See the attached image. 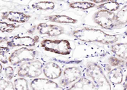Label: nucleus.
Returning <instances> with one entry per match:
<instances>
[{
	"instance_id": "29",
	"label": "nucleus",
	"mask_w": 127,
	"mask_h": 90,
	"mask_svg": "<svg viewBox=\"0 0 127 90\" xmlns=\"http://www.w3.org/2000/svg\"><path fill=\"white\" fill-rule=\"evenodd\" d=\"M8 41L7 37H4V36H0V44H2L4 42H6Z\"/></svg>"
},
{
	"instance_id": "27",
	"label": "nucleus",
	"mask_w": 127,
	"mask_h": 90,
	"mask_svg": "<svg viewBox=\"0 0 127 90\" xmlns=\"http://www.w3.org/2000/svg\"><path fill=\"white\" fill-rule=\"evenodd\" d=\"M10 51V48L7 47L0 46V54H7Z\"/></svg>"
},
{
	"instance_id": "9",
	"label": "nucleus",
	"mask_w": 127,
	"mask_h": 90,
	"mask_svg": "<svg viewBox=\"0 0 127 90\" xmlns=\"http://www.w3.org/2000/svg\"><path fill=\"white\" fill-rule=\"evenodd\" d=\"M36 30L40 35L47 36L51 38H56L65 33V29L56 24L41 23L36 26Z\"/></svg>"
},
{
	"instance_id": "13",
	"label": "nucleus",
	"mask_w": 127,
	"mask_h": 90,
	"mask_svg": "<svg viewBox=\"0 0 127 90\" xmlns=\"http://www.w3.org/2000/svg\"><path fill=\"white\" fill-rule=\"evenodd\" d=\"M108 80L113 85H118L121 84L124 80V72L121 68H113L108 70L107 76Z\"/></svg>"
},
{
	"instance_id": "19",
	"label": "nucleus",
	"mask_w": 127,
	"mask_h": 90,
	"mask_svg": "<svg viewBox=\"0 0 127 90\" xmlns=\"http://www.w3.org/2000/svg\"><path fill=\"white\" fill-rule=\"evenodd\" d=\"M31 7L38 10H54L55 7V4L52 1H36L34 2Z\"/></svg>"
},
{
	"instance_id": "2",
	"label": "nucleus",
	"mask_w": 127,
	"mask_h": 90,
	"mask_svg": "<svg viewBox=\"0 0 127 90\" xmlns=\"http://www.w3.org/2000/svg\"><path fill=\"white\" fill-rule=\"evenodd\" d=\"M85 75L92 82L96 90H111L112 89L111 84L108 80L102 68L97 63L87 62L85 68Z\"/></svg>"
},
{
	"instance_id": "11",
	"label": "nucleus",
	"mask_w": 127,
	"mask_h": 90,
	"mask_svg": "<svg viewBox=\"0 0 127 90\" xmlns=\"http://www.w3.org/2000/svg\"><path fill=\"white\" fill-rule=\"evenodd\" d=\"M63 73V69L58 63L50 61L44 63L43 67V74L50 80H55L60 79Z\"/></svg>"
},
{
	"instance_id": "25",
	"label": "nucleus",
	"mask_w": 127,
	"mask_h": 90,
	"mask_svg": "<svg viewBox=\"0 0 127 90\" xmlns=\"http://www.w3.org/2000/svg\"><path fill=\"white\" fill-rule=\"evenodd\" d=\"M4 75L6 79L8 81H11L15 77V70L12 66H6L4 68Z\"/></svg>"
},
{
	"instance_id": "6",
	"label": "nucleus",
	"mask_w": 127,
	"mask_h": 90,
	"mask_svg": "<svg viewBox=\"0 0 127 90\" xmlns=\"http://www.w3.org/2000/svg\"><path fill=\"white\" fill-rule=\"evenodd\" d=\"M115 12L98 10L93 15L94 22L105 30H113L115 27Z\"/></svg>"
},
{
	"instance_id": "20",
	"label": "nucleus",
	"mask_w": 127,
	"mask_h": 90,
	"mask_svg": "<svg viewBox=\"0 0 127 90\" xmlns=\"http://www.w3.org/2000/svg\"><path fill=\"white\" fill-rule=\"evenodd\" d=\"M68 5L70 8L80 10H89L97 6L91 1H72L69 3Z\"/></svg>"
},
{
	"instance_id": "1",
	"label": "nucleus",
	"mask_w": 127,
	"mask_h": 90,
	"mask_svg": "<svg viewBox=\"0 0 127 90\" xmlns=\"http://www.w3.org/2000/svg\"><path fill=\"white\" fill-rule=\"evenodd\" d=\"M70 35L76 40L87 43H99L102 44H113L118 40V36L110 34L104 30L88 27L73 30Z\"/></svg>"
},
{
	"instance_id": "30",
	"label": "nucleus",
	"mask_w": 127,
	"mask_h": 90,
	"mask_svg": "<svg viewBox=\"0 0 127 90\" xmlns=\"http://www.w3.org/2000/svg\"><path fill=\"white\" fill-rule=\"evenodd\" d=\"M2 70H3V66H2V64L0 62V75H1V73L2 72Z\"/></svg>"
},
{
	"instance_id": "12",
	"label": "nucleus",
	"mask_w": 127,
	"mask_h": 90,
	"mask_svg": "<svg viewBox=\"0 0 127 90\" xmlns=\"http://www.w3.org/2000/svg\"><path fill=\"white\" fill-rule=\"evenodd\" d=\"M1 18L4 20H8L15 23H24L30 20L31 15L22 12L6 11L1 14Z\"/></svg>"
},
{
	"instance_id": "10",
	"label": "nucleus",
	"mask_w": 127,
	"mask_h": 90,
	"mask_svg": "<svg viewBox=\"0 0 127 90\" xmlns=\"http://www.w3.org/2000/svg\"><path fill=\"white\" fill-rule=\"evenodd\" d=\"M31 90H65L58 83L47 78L33 79L30 83Z\"/></svg>"
},
{
	"instance_id": "16",
	"label": "nucleus",
	"mask_w": 127,
	"mask_h": 90,
	"mask_svg": "<svg viewBox=\"0 0 127 90\" xmlns=\"http://www.w3.org/2000/svg\"><path fill=\"white\" fill-rule=\"evenodd\" d=\"M127 5L124 4L115 14V27L121 28L127 25Z\"/></svg>"
},
{
	"instance_id": "26",
	"label": "nucleus",
	"mask_w": 127,
	"mask_h": 90,
	"mask_svg": "<svg viewBox=\"0 0 127 90\" xmlns=\"http://www.w3.org/2000/svg\"><path fill=\"white\" fill-rule=\"evenodd\" d=\"M0 62L1 64H7L9 62L8 58H7L5 54H0Z\"/></svg>"
},
{
	"instance_id": "8",
	"label": "nucleus",
	"mask_w": 127,
	"mask_h": 90,
	"mask_svg": "<svg viewBox=\"0 0 127 90\" xmlns=\"http://www.w3.org/2000/svg\"><path fill=\"white\" fill-rule=\"evenodd\" d=\"M39 41V36H14L7 41V47L13 48L17 47H31L36 45Z\"/></svg>"
},
{
	"instance_id": "7",
	"label": "nucleus",
	"mask_w": 127,
	"mask_h": 90,
	"mask_svg": "<svg viewBox=\"0 0 127 90\" xmlns=\"http://www.w3.org/2000/svg\"><path fill=\"white\" fill-rule=\"evenodd\" d=\"M82 76L83 72L80 68L76 66L65 68V70L63 71L61 77L60 78V79L59 81V84L63 87H68L79 80Z\"/></svg>"
},
{
	"instance_id": "22",
	"label": "nucleus",
	"mask_w": 127,
	"mask_h": 90,
	"mask_svg": "<svg viewBox=\"0 0 127 90\" xmlns=\"http://www.w3.org/2000/svg\"><path fill=\"white\" fill-rule=\"evenodd\" d=\"M108 64L110 67L113 68H123L124 66H126V60L118 58L117 57L110 56L108 59Z\"/></svg>"
},
{
	"instance_id": "17",
	"label": "nucleus",
	"mask_w": 127,
	"mask_h": 90,
	"mask_svg": "<svg viewBox=\"0 0 127 90\" xmlns=\"http://www.w3.org/2000/svg\"><path fill=\"white\" fill-rule=\"evenodd\" d=\"M111 52L118 58L127 60V43H115L110 45Z\"/></svg>"
},
{
	"instance_id": "14",
	"label": "nucleus",
	"mask_w": 127,
	"mask_h": 90,
	"mask_svg": "<svg viewBox=\"0 0 127 90\" xmlns=\"http://www.w3.org/2000/svg\"><path fill=\"white\" fill-rule=\"evenodd\" d=\"M65 90H96L91 80L85 76H82L79 80L72 84L70 87Z\"/></svg>"
},
{
	"instance_id": "15",
	"label": "nucleus",
	"mask_w": 127,
	"mask_h": 90,
	"mask_svg": "<svg viewBox=\"0 0 127 90\" xmlns=\"http://www.w3.org/2000/svg\"><path fill=\"white\" fill-rule=\"evenodd\" d=\"M44 19L52 23L60 24H76L78 23L77 19L65 15H52L46 16Z\"/></svg>"
},
{
	"instance_id": "23",
	"label": "nucleus",
	"mask_w": 127,
	"mask_h": 90,
	"mask_svg": "<svg viewBox=\"0 0 127 90\" xmlns=\"http://www.w3.org/2000/svg\"><path fill=\"white\" fill-rule=\"evenodd\" d=\"M18 26L14 23H9L4 21H0V32L2 33H12L15 30Z\"/></svg>"
},
{
	"instance_id": "24",
	"label": "nucleus",
	"mask_w": 127,
	"mask_h": 90,
	"mask_svg": "<svg viewBox=\"0 0 127 90\" xmlns=\"http://www.w3.org/2000/svg\"><path fill=\"white\" fill-rule=\"evenodd\" d=\"M0 90H15L13 83L5 79H0Z\"/></svg>"
},
{
	"instance_id": "31",
	"label": "nucleus",
	"mask_w": 127,
	"mask_h": 90,
	"mask_svg": "<svg viewBox=\"0 0 127 90\" xmlns=\"http://www.w3.org/2000/svg\"><path fill=\"white\" fill-rule=\"evenodd\" d=\"M124 90H127V82H126V81H124Z\"/></svg>"
},
{
	"instance_id": "18",
	"label": "nucleus",
	"mask_w": 127,
	"mask_h": 90,
	"mask_svg": "<svg viewBox=\"0 0 127 90\" xmlns=\"http://www.w3.org/2000/svg\"><path fill=\"white\" fill-rule=\"evenodd\" d=\"M96 7L97 10H107L108 12H114L120 9L121 3H119L116 1H108L99 4Z\"/></svg>"
},
{
	"instance_id": "3",
	"label": "nucleus",
	"mask_w": 127,
	"mask_h": 90,
	"mask_svg": "<svg viewBox=\"0 0 127 90\" xmlns=\"http://www.w3.org/2000/svg\"><path fill=\"white\" fill-rule=\"evenodd\" d=\"M40 47L46 52L59 55L67 56L72 52L71 44L67 39H46L40 42Z\"/></svg>"
},
{
	"instance_id": "5",
	"label": "nucleus",
	"mask_w": 127,
	"mask_h": 90,
	"mask_svg": "<svg viewBox=\"0 0 127 90\" xmlns=\"http://www.w3.org/2000/svg\"><path fill=\"white\" fill-rule=\"evenodd\" d=\"M37 52L34 49L29 47H20L14 50L10 55L8 61L13 66L19 65L20 64L36 60Z\"/></svg>"
},
{
	"instance_id": "4",
	"label": "nucleus",
	"mask_w": 127,
	"mask_h": 90,
	"mask_svg": "<svg viewBox=\"0 0 127 90\" xmlns=\"http://www.w3.org/2000/svg\"><path fill=\"white\" fill-rule=\"evenodd\" d=\"M44 63L40 60H34L20 64L17 70V75L21 78L36 79L43 73Z\"/></svg>"
},
{
	"instance_id": "28",
	"label": "nucleus",
	"mask_w": 127,
	"mask_h": 90,
	"mask_svg": "<svg viewBox=\"0 0 127 90\" xmlns=\"http://www.w3.org/2000/svg\"><path fill=\"white\" fill-rule=\"evenodd\" d=\"M36 30V26H33L29 30H28V33L29 34H33V33L35 32V30Z\"/></svg>"
},
{
	"instance_id": "21",
	"label": "nucleus",
	"mask_w": 127,
	"mask_h": 90,
	"mask_svg": "<svg viewBox=\"0 0 127 90\" xmlns=\"http://www.w3.org/2000/svg\"><path fill=\"white\" fill-rule=\"evenodd\" d=\"M15 90H31L29 81L25 78H17L13 81Z\"/></svg>"
}]
</instances>
